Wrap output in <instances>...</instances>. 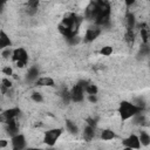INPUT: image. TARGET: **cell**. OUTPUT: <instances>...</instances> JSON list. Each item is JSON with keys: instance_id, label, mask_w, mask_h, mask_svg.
I'll return each mask as SVG.
<instances>
[{"instance_id": "1", "label": "cell", "mask_w": 150, "mask_h": 150, "mask_svg": "<svg viewBox=\"0 0 150 150\" xmlns=\"http://www.w3.org/2000/svg\"><path fill=\"white\" fill-rule=\"evenodd\" d=\"M143 109L138 105H136L134 102H129V101H122L118 105V114L122 121H127L132 118L136 114L142 112Z\"/></svg>"}, {"instance_id": "2", "label": "cell", "mask_w": 150, "mask_h": 150, "mask_svg": "<svg viewBox=\"0 0 150 150\" xmlns=\"http://www.w3.org/2000/svg\"><path fill=\"white\" fill-rule=\"evenodd\" d=\"M81 22H82V19L76 15L75 13H67L63 18H62V21H61V25L69 28L73 33H77L80 26H81Z\"/></svg>"}, {"instance_id": "3", "label": "cell", "mask_w": 150, "mask_h": 150, "mask_svg": "<svg viewBox=\"0 0 150 150\" xmlns=\"http://www.w3.org/2000/svg\"><path fill=\"white\" fill-rule=\"evenodd\" d=\"M88 82L86 81H79L69 91L70 94V101L74 102H81L84 98V88L87 86Z\"/></svg>"}, {"instance_id": "4", "label": "cell", "mask_w": 150, "mask_h": 150, "mask_svg": "<svg viewBox=\"0 0 150 150\" xmlns=\"http://www.w3.org/2000/svg\"><path fill=\"white\" fill-rule=\"evenodd\" d=\"M63 132V129L62 128H54V129H49L45 132L43 135V142L49 145V146H53L56 144V142L59 141V138L61 137Z\"/></svg>"}, {"instance_id": "5", "label": "cell", "mask_w": 150, "mask_h": 150, "mask_svg": "<svg viewBox=\"0 0 150 150\" xmlns=\"http://www.w3.org/2000/svg\"><path fill=\"white\" fill-rule=\"evenodd\" d=\"M98 13V4L97 0H90L88 6L86 7V12H84V16L88 20H95Z\"/></svg>"}, {"instance_id": "6", "label": "cell", "mask_w": 150, "mask_h": 150, "mask_svg": "<svg viewBox=\"0 0 150 150\" xmlns=\"http://www.w3.org/2000/svg\"><path fill=\"white\" fill-rule=\"evenodd\" d=\"M12 60L14 62H28V53L25 48L22 47H18L15 49H13L12 52Z\"/></svg>"}, {"instance_id": "7", "label": "cell", "mask_w": 150, "mask_h": 150, "mask_svg": "<svg viewBox=\"0 0 150 150\" xmlns=\"http://www.w3.org/2000/svg\"><path fill=\"white\" fill-rule=\"evenodd\" d=\"M100 34H101V27L97 25L91 26V27L87 28V30H86L84 41L86 42H93L94 40H96V38H98Z\"/></svg>"}, {"instance_id": "8", "label": "cell", "mask_w": 150, "mask_h": 150, "mask_svg": "<svg viewBox=\"0 0 150 150\" xmlns=\"http://www.w3.org/2000/svg\"><path fill=\"white\" fill-rule=\"evenodd\" d=\"M122 144L127 149H139L141 148V142L138 139L137 135H130L127 138L122 141Z\"/></svg>"}, {"instance_id": "9", "label": "cell", "mask_w": 150, "mask_h": 150, "mask_svg": "<svg viewBox=\"0 0 150 150\" xmlns=\"http://www.w3.org/2000/svg\"><path fill=\"white\" fill-rule=\"evenodd\" d=\"M12 148L15 150H21L26 146V138L22 134H15L12 136Z\"/></svg>"}, {"instance_id": "10", "label": "cell", "mask_w": 150, "mask_h": 150, "mask_svg": "<svg viewBox=\"0 0 150 150\" xmlns=\"http://www.w3.org/2000/svg\"><path fill=\"white\" fill-rule=\"evenodd\" d=\"M6 130L9 135H15L19 132V123L16 122V118H9L6 122Z\"/></svg>"}, {"instance_id": "11", "label": "cell", "mask_w": 150, "mask_h": 150, "mask_svg": "<svg viewBox=\"0 0 150 150\" xmlns=\"http://www.w3.org/2000/svg\"><path fill=\"white\" fill-rule=\"evenodd\" d=\"M9 47H12V40L9 35L4 29H1L0 30V50H4Z\"/></svg>"}, {"instance_id": "12", "label": "cell", "mask_w": 150, "mask_h": 150, "mask_svg": "<svg viewBox=\"0 0 150 150\" xmlns=\"http://www.w3.org/2000/svg\"><path fill=\"white\" fill-rule=\"evenodd\" d=\"M35 84L39 87H55V81L50 76H40L36 79Z\"/></svg>"}, {"instance_id": "13", "label": "cell", "mask_w": 150, "mask_h": 150, "mask_svg": "<svg viewBox=\"0 0 150 150\" xmlns=\"http://www.w3.org/2000/svg\"><path fill=\"white\" fill-rule=\"evenodd\" d=\"M40 0H28L27 5H26V12L28 15H34L38 12V7H39Z\"/></svg>"}, {"instance_id": "14", "label": "cell", "mask_w": 150, "mask_h": 150, "mask_svg": "<svg viewBox=\"0 0 150 150\" xmlns=\"http://www.w3.org/2000/svg\"><path fill=\"white\" fill-rule=\"evenodd\" d=\"M83 137L86 141H91L95 137V127L87 124V127L83 130Z\"/></svg>"}, {"instance_id": "15", "label": "cell", "mask_w": 150, "mask_h": 150, "mask_svg": "<svg viewBox=\"0 0 150 150\" xmlns=\"http://www.w3.org/2000/svg\"><path fill=\"white\" fill-rule=\"evenodd\" d=\"M2 112H4V115L6 117V121H7L9 118H16L20 114V109L19 108H9V109H6Z\"/></svg>"}, {"instance_id": "16", "label": "cell", "mask_w": 150, "mask_h": 150, "mask_svg": "<svg viewBox=\"0 0 150 150\" xmlns=\"http://www.w3.org/2000/svg\"><path fill=\"white\" fill-rule=\"evenodd\" d=\"M125 21H127V28L128 29H134L136 26V18L134 15V13L128 12L127 16H125Z\"/></svg>"}, {"instance_id": "17", "label": "cell", "mask_w": 150, "mask_h": 150, "mask_svg": "<svg viewBox=\"0 0 150 150\" xmlns=\"http://www.w3.org/2000/svg\"><path fill=\"white\" fill-rule=\"evenodd\" d=\"M39 74H40V71H39L38 67H30V68L28 69V73H27V80L35 82L36 79L39 77Z\"/></svg>"}, {"instance_id": "18", "label": "cell", "mask_w": 150, "mask_h": 150, "mask_svg": "<svg viewBox=\"0 0 150 150\" xmlns=\"http://www.w3.org/2000/svg\"><path fill=\"white\" fill-rule=\"evenodd\" d=\"M138 139L141 142V145H144V146H148L150 144V135L146 132V131H141L139 135H138Z\"/></svg>"}, {"instance_id": "19", "label": "cell", "mask_w": 150, "mask_h": 150, "mask_svg": "<svg viewBox=\"0 0 150 150\" xmlns=\"http://www.w3.org/2000/svg\"><path fill=\"white\" fill-rule=\"evenodd\" d=\"M115 132L111 130V129H104L101 131V138L103 141H111L115 138Z\"/></svg>"}, {"instance_id": "20", "label": "cell", "mask_w": 150, "mask_h": 150, "mask_svg": "<svg viewBox=\"0 0 150 150\" xmlns=\"http://www.w3.org/2000/svg\"><path fill=\"white\" fill-rule=\"evenodd\" d=\"M141 36H142L143 43H148V39H149V28H148L146 23H142V25H141Z\"/></svg>"}, {"instance_id": "21", "label": "cell", "mask_w": 150, "mask_h": 150, "mask_svg": "<svg viewBox=\"0 0 150 150\" xmlns=\"http://www.w3.org/2000/svg\"><path fill=\"white\" fill-rule=\"evenodd\" d=\"M84 91L88 94V95H97L98 93V88L96 84L94 83H87L86 88H84Z\"/></svg>"}, {"instance_id": "22", "label": "cell", "mask_w": 150, "mask_h": 150, "mask_svg": "<svg viewBox=\"0 0 150 150\" xmlns=\"http://www.w3.org/2000/svg\"><path fill=\"white\" fill-rule=\"evenodd\" d=\"M66 129H67V131H69V132L73 134V135L77 134V131H79L77 125H76L73 121H70V120H67V121H66Z\"/></svg>"}, {"instance_id": "23", "label": "cell", "mask_w": 150, "mask_h": 150, "mask_svg": "<svg viewBox=\"0 0 150 150\" xmlns=\"http://www.w3.org/2000/svg\"><path fill=\"white\" fill-rule=\"evenodd\" d=\"M125 41L129 46H132L134 41H135V33H134V29H127V33H125Z\"/></svg>"}, {"instance_id": "24", "label": "cell", "mask_w": 150, "mask_h": 150, "mask_svg": "<svg viewBox=\"0 0 150 150\" xmlns=\"http://www.w3.org/2000/svg\"><path fill=\"white\" fill-rule=\"evenodd\" d=\"M11 87H12V82L9 81V79H7V77L2 79V81H1V90H2V93L8 91Z\"/></svg>"}, {"instance_id": "25", "label": "cell", "mask_w": 150, "mask_h": 150, "mask_svg": "<svg viewBox=\"0 0 150 150\" xmlns=\"http://www.w3.org/2000/svg\"><path fill=\"white\" fill-rule=\"evenodd\" d=\"M102 56H110L111 54H112V47L111 46H103L101 49H100V52H98Z\"/></svg>"}, {"instance_id": "26", "label": "cell", "mask_w": 150, "mask_h": 150, "mask_svg": "<svg viewBox=\"0 0 150 150\" xmlns=\"http://www.w3.org/2000/svg\"><path fill=\"white\" fill-rule=\"evenodd\" d=\"M30 98H32V101H34L35 103H41V102H43V96L41 95V93H38V91H34V93L30 95Z\"/></svg>"}, {"instance_id": "27", "label": "cell", "mask_w": 150, "mask_h": 150, "mask_svg": "<svg viewBox=\"0 0 150 150\" xmlns=\"http://www.w3.org/2000/svg\"><path fill=\"white\" fill-rule=\"evenodd\" d=\"M2 73L5 75H7V76H11V75H13V69L9 66H6V67L2 68Z\"/></svg>"}, {"instance_id": "28", "label": "cell", "mask_w": 150, "mask_h": 150, "mask_svg": "<svg viewBox=\"0 0 150 150\" xmlns=\"http://www.w3.org/2000/svg\"><path fill=\"white\" fill-rule=\"evenodd\" d=\"M12 49H11V47L9 48H6V49H4L2 50V56L4 57H8V56H12Z\"/></svg>"}, {"instance_id": "29", "label": "cell", "mask_w": 150, "mask_h": 150, "mask_svg": "<svg viewBox=\"0 0 150 150\" xmlns=\"http://www.w3.org/2000/svg\"><path fill=\"white\" fill-rule=\"evenodd\" d=\"M88 101H89L90 103H95V102H97V97H96V95H88Z\"/></svg>"}, {"instance_id": "30", "label": "cell", "mask_w": 150, "mask_h": 150, "mask_svg": "<svg viewBox=\"0 0 150 150\" xmlns=\"http://www.w3.org/2000/svg\"><path fill=\"white\" fill-rule=\"evenodd\" d=\"M87 123H88L89 125H91V127H96V121H95L94 118H91V117L87 118Z\"/></svg>"}, {"instance_id": "31", "label": "cell", "mask_w": 150, "mask_h": 150, "mask_svg": "<svg viewBox=\"0 0 150 150\" xmlns=\"http://www.w3.org/2000/svg\"><path fill=\"white\" fill-rule=\"evenodd\" d=\"M8 145V141L7 139H0V149L6 148Z\"/></svg>"}, {"instance_id": "32", "label": "cell", "mask_w": 150, "mask_h": 150, "mask_svg": "<svg viewBox=\"0 0 150 150\" xmlns=\"http://www.w3.org/2000/svg\"><path fill=\"white\" fill-rule=\"evenodd\" d=\"M123 1H124V4H125L128 7H130V6H132V5L135 4L136 0H123Z\"/></svg>"}, {"instance_id": "33", "label": "cell", "mask_w": 150, "mask_h": 150, "mask_svg": "<svg viewBox=\"0 0 150 150\" xmlns=\"http://www.w3.org/2000/svg\"><path fill=\"white\" fill-rule=\"evenodd\" d=\"M5 122H6V117L4 112H0V123H5Z\"/></svg>"}, {"instance_id": "34", "label": "cell", "mask_w": 150, "mask_h": 150, "mask_svg": "<svg viewBox=\"0 0 150 150\" xmlns=\"http://www.w3.org/2000/svg\"><path fill=\"white\" fill-rule=\"evenodd\" d=\"M7 1H8V0H0V2H1V4H2V5H5V4H6V2H7Z\"/></svg>"}, {"instance_id": "35", "label": "cell", "mask_w": 150, "mask_h": 150, "mask_svg": "<svg viewBox=\"0 0 150 150\" xmlns=\"http://www.w3.org/2000/svg\"><path fill=\"white\" fill-rule=\"evenodd\" d=\"M2 6H4V5H2L1 2H0V12H1V9H2Z\"/></svg>"}]
</instances>
